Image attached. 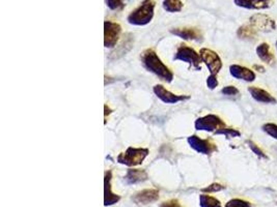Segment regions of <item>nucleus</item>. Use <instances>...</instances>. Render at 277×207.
Segmentation results:
<instances>
[{"label":"nucleus","mask_w":277,"mask_h":207,"mask_svg":"<svg viewBox=\"0 0 277 207\" xmlns=\"http://www.w3.org/2000/svg\"><path fill=\"white\" fill-rule=\"evenodd\" d=\"M141 62L144 68L149 72L156 75L160 80L165 81L167 83L173 82L174 80V74L170 71L167 66L162 62L159 58L158 54L152 49H148L142 52L140 56Z\"/></svg>","instance_id":"1"},{"label":"nucleus","mask_w":277,"mask_h":207,"mask_svg":"<svg viewBox=\"0 0 277 207\" xmlns=\"http://www.w3.org/2000/svg\"><path fill=\"white\" fill-rule=\"evenodd\" d=\"M155 10L154 0H143L140 5L128 16V22L135 26H144L149 24L153 17Z\"/></svg>","instance_id":"2"},{"label":"nucleus","mask_w":277,"mask_h":207,"mask_svg":"<svg viewBox=\"0 0 277 207\" xmlns=\"http://www.w3.org/2000/svg\"><path fill=\"white\" fill-rule=\"evenodd\" d=\"M148 154L149 149L146 148L129 147L125 152H121L118 156V162L128 167H134V166L141 165Z\"/></svg>","instance_id":"3"},{"label":"nucleus","mask_w":277,"mask_h":207,"mask_svg":"<svg viewBox=\"0 0 277 207\" xmlns=\"http://www.w3.org/2000/svg\"><path fill=\"white\" fill-rule=\"evenodd\" d=\"M175 60H181L183 62L188 63L191 68L197 71H200V62L201 58L200 55L195 51V50L185 44H182L178 48L177 53L174 57Z\"/></svg>","instance_id":"4"},{"label":"nucleus","mask_w":277,"mask_h":207,"mask_svg":"<svg viewBox=\"0 0 277 207\" xmlns=\"http://www.w3.org/2000/svg\"><path fill=\"white\" fill-rule=\"evenodd\" d=\"M195 130L206 131L210 132H216L217 131L226 128L225 122L215 114H208L203 117H199L195 120Z\"/></svg>","instance_id":"5"},{"label":"nucleus","mask_w":277,"mask_h":207,"mask_svg":"<svg viewBox=\"0 0 277 207\" xmlns=\"http://www.w3.org/2000/svg\"><path fill=\"white\" fill-rule=\"evenodd\" d=\"M201 61L207 65L211 75H217L222 69V61L219 55L211 49L202 48L199 51Z\"/></svg>","instance_id":"6"},{"label":"nucleus","mask_w":277,"mask_h":207,"mask_svg":"<svg viewBox=\"0 0 277 207\" xmlns=\"http://www.w3.org/2000/svg\"><path fill=\"white\" fill-rule=\"evenodd\" d=\"M191 148H193L195 151L201 154H212L213 152L217 151V146L212 139H201L198 136H190L187 139Z\"/></svg>","instance_id":"7"},{"label":"nucleus","mask_w":277,"mask_h":207,"mask_svg":"<svg viewBox=\"0 0 277 207\" xmlns=\"http://www.w3.org/2000/svg\"><path fill=\"white\" fill-rule=\"evenodd\" d=\"M249 24L257 31L272 32L276 29V22L266 14H256L249 18Z\"/></svg>","instance_id":"8"},{"label":"nucleus","mask_w":277,"mask_h":207,"mask_svg":"<svg viewBox=\"0 0 277 207\" xmlns=\"http://www.w3.org/2000/svg\"><path fill=\"white\" fill-rule=\"evenodd\" d=\"M121 32L120 25L111 21L104 22V46L106 48H113L117 46L119 35Z\"/></svg>","instance_id":"9"},{"label":"nucleus","mask_w":277,"mask_h":207,"mask_svg":"<svg viewBox=\"0 0 277 207\" xmlns=\"http://www.w3.org/2000/svg\"><path fill=\"white\" fill-rule=\"evenodd\" d=\"M153 90L155 94L165 104H177L181 101H186V99L190 98V96L188 95H177L173 93H170V91L165 89L162 85H155Z\"/></svg>","instance_id":"10"},{"label":"nucleus","mask_w":277,"mask_h":207,"mask_svg":"<svg viewBox=\"0 0 277 207\" xmlns=\"http://www.w3.org/2000/svg\"><path fill=\"white\" fill-rule=\"evenodd\" d=\"M111 171H106L104 176V205L111 206L120 200V197L111 190Z\"/></svg>","instance_id":"11"},{"label":"nucleus","mask_w":277,"mask_h":207,"mask_svg":"<svg viewBox=\"0 0 277 207\" xmlns=\"http://www.w3.org/2000/svg\"><path fill=\"white\" fill-rule=\"evenodd\" d=\"M230 73L233 78L245 82H254L257 78V75L254 71L239 64H232L230 66Z\"/></svg>","instance_id":"12"},{"label":"nucleus","mask_w":277,"mask_h":207,"mask_svg":"<svg viewBox=\"0 0 277 207\" xmlns=\"http://www.w3.org/2000/svg\"><path fill=\"white\" fill-rule=\"evenodd\" d=\"M234 3L246 10H268L273 4V0H234Z\"/></svg>","instance_id":"13"},{"label":"nucleus","mask_w":277,"mask_h":207,"mask_svg":"<svg viewBox=\"0 0 277 207\" xmlns=\"http://www.w3.org/2000/svg\"><path fill=\"white\" fill-rule=\"evenodd\" d=\"M170 32H172L173 35L186 40H197V41L202 40V35L200 30L194 27L175 28V29H170Z\"/></svg>","instance_id":"14"},{"label":"nucleus","mask_w":277,"mask_h":207,"mask_svg":"<svg viewBox=\"0 0 277 207\" xmlns=\"http://www.w3.org/2000/svg\"><path fill=\"white\" fill-rule=\"evenodd\" d=\"M248 93L250 94L252 98L258 103H262V104H276L277 103L276 98L263 88H259L257 86H250L248 87Z\"/></svg>","instance_id":"15"},{"label":"nucleus","mask_w":277,"mask_h":207,"mask_svg":"<svg viewBox=\"0 0 277 207\" xmlns=\"http://www.w3.org/2000/svg\"><path fill=\"white\" fill-rule=\"evenodd\" d=\"M159 199V192L157 189H143L132 197V200L137 204H149L157 201Z\"/></svg>","instance_id":"16"},{"label":"nucleus","mask_w":277,"mask_h":207,"mask_svg":"<svg viewBox=\"0 0 277 207\" xmlns=\"http://www.w3.org/2000/svg\"><path fill=\"white\" fill-rule=\"evenodd\" d=\"M256 52H257V57L263 62H265L267 64H273L274 63L275 56H274L272 50H271V47L269 44H267V43L259 44L256 49Z\"/></svg>","instance_id":"17"},{"label":"nucleus","mask_w":277,"mask_h":207,"mask_svg":"<svg viewBox=\"0 0 277 207\" xmlns=\"http://www.w3.org/2000/svg\"><path fill=\"white\" fill-rule=\"evenodd\" d=\"M148 178H149L148 174H146L144 170L129 169L125 176V181L128 185H135V184H139V182H143Z\"/></svg>","instance_id":"18"},{"label":"nucleus","mask_w":277,"mask_h":207,"mask_svg":"<svg viewBox=\"0 0 277 207\" xmlns=\"http://www.w3.org/2000/svg\"><path fill=\"white\" fill-rule=\"evenodd\" d=\"M237 35L240 38L246 39V40H255L257 37V31L251 26L250 24L243 25V26L239 27Z\"/></svg>","instance_id":"19"},{"label":"nucleus","mask_w":277,"mask_h":207,"mask_svg":"<svg viewBox=\"0 0 277 207\" xmlns=\"http://www.w3.org/2000/svg\"><path fill=\"white\" fill-rule=\"evenodd\" d=\"M199 205L200 207H222L221 202L218 199L206 194L199 196Z\"/></svg>","instance_id":"20"},{"label":"nucleus","mask_w":277,"mask_h":207,"mask_svg":"<svg viewBox=\"0 0 277 207\" xmlns=\"http://www.w3.org/2000/svg\"><path fill=\"white\" fill-rule=\"evenodd\" d=\"M183 5L184 4L181 0H164L163 1V8L168 13L181 12Z\"/></svg>","instance_id":"21"},{"label":"nucleus","mask_w":277,"mask_h":207,"mask_svg":"<svg viewBox=\"0 0 277 207\" xmlns=\"http://www.w3.org/2000/svg\"><path fill=\"white\" fill-rule=\"evenodd\" d=\"M215 135H223L225 136L227 139H231V138H238L241 136V132L236 130V129H231V128H223L221 130L217 131L216 132H214Z\"/></svg>","instance_id":"22"},{"label":"nucleus","mask_w":277,"mask_h":207,"mask_svg":"<svg viewBox=\"0 0 277 207\" xmlns=\"http://www.w3.org/2000/svg\"><path fill=\"white\" fill-rule=\"evenodd\" d=\"M262 130L266 132L268 136L277 140V124L273 122H267L263 124Z\"/></svg>","instance_id":"23"},{"label":"nucleus","mask_w":277,"mask_h":207,"mask_svg":"<svg viewBox=\"0 0 277 207\" xmlns=\"http://www.w3.org/2000/svg\"><path fill=\"white\" fill-rule=\"evenodd\" d=\"M246 144H247V146L250 148V151H251L252 152H254L257 157H259V159H265V160L268 159L267 154L254 142V141L247 140V141H246Z\"/></svg>","instance_id":"24"},{"label":"nucleus","mask_w":277,"mask_h":207,"mask_svg":"<svg viewBox=\"0 0 277 207\" xmlns=\"http://www.w3.org/2000/svg\"><path fill=\"white\" fill-rule=\"evenodd\" d=\"M224 207H254V206L251 205L250 202L246 200H243V199H239V198H235L227 202Z\"/></svg>","instance_id":"25"},{"label":"nucleus","mask_w":277,"mask_h":207,"mask_svg":"<svg viewBox=\"0 0 277 207\" xmlns=\"http://www.w3.org/2000/svg\"><path fill=\"white\" fill-rule=\"evenodd\" d=\"M106 4H107L111 11L123 10L125 6L124 0H106Z\"/></svg>","instance_id":"26"},{"label":"nucleus","mask_w":277,"mask_h":207,"mask_svg":"<svg viewBox=\"0 0 277 207\" xmlns=\"http://www.w3.org/2000/svg\"><path fill=\"white\" fill-rule=\"evenodd\" d=\"M221 94L227 96H237L240 94V91L237 87H235L233 85L225 86L221 89Z\"/></svg>","instance_id":"27"},{"label":"nucleus","mask_w":277,"mask_h":207,"mask_svg":"<svg viewBox=\"0 0 277 207\" xmlns=\"http://www.w3.org/2000/svg\"><path fill=\"white\" fill-rule=\"evenodd\" d=\"M224 188H225L224 186L220 185V184H216L215 182V184H212L209 187L202 188L201 190L203 193H216V192H220V190H222Z\"/></svg>","instance_id":"28"},{"label":"nucleus","mask_w":277,"mask_h":207,"mask_svg":"<svg viewBox=\"0 0 277 207\" xmlns=\"http://www.w3.org/2000/svg\"><path fill=\"white\" fill-rule=\"evenodd\" d=\"M207 86L211 90L215 89L218 86V80H217L216 75H210V76L208 77V79H207Z\"/></svg>","instance_id":"29"},{"label":"nucleus","mask_w":277,"mask_h":207,"mask_svg":"<svg viewBox=\"0 0 277 207\" xmlns=\"http://www.w3.org/2000/svg\"><path fill=\"white\" fill-rule=\"evenodd\" d=\"M160 207H183L181 205V203L178 202V200H177V199H170V200L168 201H165V202H163Z\"/></svg>","instance_id":"30"},{"label":"nucleus","mask_w":277,"mask_h":207,"mask_svg":"<svg viewBox=\"0 0 277 207\" xmlns=\"http://www.w3.org/2000/svg\"><path fill=\"white\" fill-rule=\"evenodd\" d=\"M254 70L255 71H257L258 73H265V68L263 65H259V64H255L254 65Z\"/></svg>","instance_id":"31"},{"label":"nucleus","mask_w":277,"mask_h":207,"mask_svg":"<svg viewBox=\"0 0 277 207\" xmlns=\"http://www.w3.org/2000/svg\"><path fill=\"white\" fill-rule=\"evenodd\" d=\"M275 46H276V50H277V41H276V44H275Z\"/></svg>","instance_id":"32"}]
</instances>
